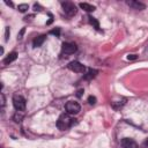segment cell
<instances>
[{
	"label": "cell",
	"mask_w": 148,
	"mask_h": 148,
	"mask_svg": "<svg viewBox=\"0 0 148 148\" xmlns=\"http://www.w3.org/2000/svg\"><path fill=\"white\" fill-rule=\"evenodd\" d=\"M13 119L16 121V123H20L22 119H23V114L22 113H20V111H17L15 114H14V117H13Z\"/></svg>",
	"instance_id": "obj_15"
},
{
	"label": "cell",
	"mask_w": 148,
	"mask_h": 148,
	"mask_svg": "<svg viewBox=\"0 0 148 148\" xmlns=\"http://www.w3.org/2000/svg\"><path fill=\"white\" fill-rule=\"evenodd\" d=\"M13 105H14V108H15L17 111L22 112V111L25 110V99H24L21 95L15 94V95L13 96Z\"/></svg>",
	"instance_id": "obj_2"
},
{
	"label": "cell",
	"mask_w": 148,
	"mask_h": 148,
	"mask_svg": "<svg viewBox=\"0 0 148 148\" xmlns=\"http://www.w3.org/2000/svg\"><path fill=\"white\" fill-rule=\"evenodd\" d=\"M24 31H25V28H22V29H21V31H20V32H18V35H17V38H18V39H21V38H22V36H23Z\"/></svg>",
	"instance_id": "obj_19"
},
{
	"label": "cell",
	"mask_w": 148,
	"mask_h": 148,
	"mask_svg": "<svg viewBox=\"0 0 148 148\" xmlns=\"http://www.w3.org/2000/svg\"><path fill=\"white\" fill-rule=\"evenodd\" d=\"M82 92H83V89H79V90H77V94H76L77 97H81V96H82Z\"/></svg>",
	"instance_id": "obj_21"
},
{
	"label": "cell",
	"mask_w": 148,
	"mask_h": 148,
	"mask_svg": "<svg viewBox=\"0 0 148 148\" xmlns=\"http://www.w3.org/2000/svg\"><path fill=\"white\" fill-rule=\"evenodd\" d=\"M5 3L8 5V6H13V2H9V1H5Z\"/></svg>",
	"instance_id": "obj_23"
},
{
	"label": "cell",
	"mask_w": 148,
	"mask_h": 148,
	"mask_svg": "<svg viewBox=\"0 0 148 148\" xmlns=\"http://www.w3.org/2000/svg\"><path fill=\"white\" fill-rule=\"evenodd\" d=\"M9 35H10V30H9V27H6V30H5V40L7 42L8 38H9Z\"/></svg>",
	"instance_id": "obj_17"
},
{
	"label": "cell",
	"mask_w": 148,
	"mask_h": 148,
	"mask_svg": "<svg viewBox=\"0 0 148 148\" xmlns=\"http://www.w3.org/2000/svg\"><path fill=\"white\" fill-rule=\"evenodd\" d=\"M127 59L128 60H134V59H136V56L135 54H128L127 56Z\"/></svg>",
	"instance_id": "obj_20"
},
{
	"label": "cell",
	"mask_w": 148,
	"mask_h": 148,
	"mask_svg": "<svg viewBox=\"0 0 148 148\" xmlns=\"http://www.w3.org/2000/svg\"><path fill=\"white\" fill-rule=\"evenodd\" d=\"M50 34H52V35H56L57 37H59V35H60V29H59V28H56V29L51 30V31H50Z\"/></svg>",
	"instance_id": "obj_18"
},
{
	"label": "cell",
	"mask_w": 148,
	"mask_h": 148,
	"mask_svg": "<svg viewBox=\"0 0 148 148\" xmlns=\"http://www.w3.org/2000/svg\"><path fill=\"white\" fill-rule=\"evenodd\" d=\"M17 58V53L16 52H12V53H9L6 58H5V60H3V64L5 65H8V64H10V62H13L15 59Z\"/></svg>",
	"instance_id": "obj_10"
},
{
	"label": "cell",
	"mask_w": 148,
	"mask_h": 148,
	"mask_svg": "<svg viewBox=\"0 0 148 148\" xmlns=\"http://www.w3.org/2000/svg\"><path fill=\"white\" fill-rule=\"evenodd\" d=\"M74 120L75 119H73L68 113H62V114H60V117L57 120V127L60 131H65L74 124Z\"/></svg>",
	"instance_id": "obj_1"
},
{
	"label": "cell",
	"mask_w": 148,
	"mask_h": 148,
	"mask_svg": "<svg viewBox=\"0 0 148 148\" xmlns=\"http://www.w3.org/2000/svg\"><path fill=\"white\" fill-rule=\"evenodd\" d=\"M68 68L72 72H75V73H84V71H86L84 65H82L79 61H71L68 64Z\"/></svg>",
	"instance_id": "obj_5"
},
{
	"label": "cell",
	"mask_w": 148,
	"mask_h": 148,
	"mask_svg": "<svg viewBox=\"0 0 148 148\" xmlns=\"http://www.w3.org/2000/svg\"><path fill=\"white\" fill-rule=\"evenodd\" d=\"M127 5H128L131 8L136 9V10H142V9L146 8L145 3L140 2V1H135V0H130V1H127Z\"/></svg>",
	"instance_id": "obj_8"
},
{
	"label": "cell",
	"mask_w": 148,
	"mask_h": 148,
	"mask_svg": "<svg viewBox=\"0 0 148 148\" xmlns=\"http://www.w3.org/2000/svg\"><path fill=\"white\" fill-rule=\"evenodd\" d=\"M65 109H66V112L68 114H77L81 110V106L77 102H74V101H69L66 103L65 105Z\"/></svg>",
	"instance_id": "obj_3"
},
{
	"label": "cell",
	"mask_w": 148,
	"mask_h": 148,
	"mask_svg": "<svg viewBox=\"0 0 148 148\" xmlns=\"http://www.w3.org/2000/svg\"><path fill=\"white\" fill-rule=\"evenodd\" d=\"M45 39H46V36H45V35H40V36L36 37V38L34 39V46H35V47H39V46H42L43 43L45 42Z\"/></svg>",
	"instance_id": "obj_9"
},
{
	"label": "cell",
	"mask_w": 148,
	"mask_h": 148,
	"mask_svg": "<svg viewBox=\"0 0 148 148\" xmlns=\"http://www.w3.org/2000/svg\"><path fill=\"white\" fill-rule=\"evenodd\" d=\"M1 105L2 106L5 105V96H3V94H1Z\"/></svg>",
	"instance_id": "obj_22"
},
{
	"label": "cell",
	"mask_w": 148,
	"mask_h": 148,
	"mask_svg": "<svg viewBox=\"0 0 148 148\" xmlns=\"http://www.w3.org/2000/svg\"><path fill=\"white\" fill-rule=\"evenodd\" d=\"M97 73H98V71H97V69H91V68H90V69L88 71V73L84 75V79H87V80H90V79L95 77Z\"/></svg>",
	"instance_id": "obj_12"
},
{
	"label": "cell",
	"mask_w": 148,
	"mask_h": 148,
	"mask_svg": "<svg viewBox=\"0 0 148 148\" xmlns=\"http://www.w3.org/2000/svg\"><path fill=\"white\" fill-rule=\"evenodd\" d=\"M61 6H62V9H64L65 14L68 15V16H73V15H75L76 12H77L76 6H75L73 2H71V1L61 2Z\"/></svg>",
	"instance_id": "obj_4"
},
{
	"label": "cell",
	"mask_w": 148,
	"mask_h": 148,
	"mask_svg": "<svg viewBox=\"0 0 148 148\" xmlns=\"http://www.w3.org/2000/svg\"><path fill=\"white\" fill-rule=\"evenodd\" d=\"M76 50H77V47L74 43H64L62 44V52L66 54H72Z\"/></svg>",
	"instance_id": "obj_6"
},
{
	"label": "cell",
	"mask_w": 148,
	"mask_h": 148,
	"mask_svg": "<svg viewBox=\"0 0 148 148\" xmlns=\"http://www.w3.org/2000/svg\"><path fill=\"white\" fill-rule=\"evenodd\" d=\"M88 18H89V23H90L91 25H94V28H96V29H99V23H98V21H97L95 17H92V16H89Z\"/></svg>",
	"instance_id": "obj_13"
},
{
	"label": "cell",
	"mask_w": 148,
	"mask_h": 148,
	"mask_svg": "<svg viewBox=\"0 0 148 148\" xmlns=\"http://www.w3.org/2000/svg\"><path fill=\"white\" fill-rule=\"evenodd\" d=\"M17 9H18V12L24 13V12H27V10L29 9V6H28L27 3H21V5L17 6Z\"/></svg>",
	"instance_id": "obj_14"
},
{
	"label": "cell",
	"mask_w": 148,
	"mask_h": 148,
	"mask_svg": "<svg viewBox=\"0 0 148 148\" xmlns=\"http://www.w3.org/2000/svg\"><path fill=\"white\" fill-rule=\"evenodd\" d=\"M79 6H80V8H82V9L86 10V12H94V10L96 9L95 6H92V5H90V3H87V2H81Z\"/></svg>",
	"instance_id": "obj_11"
},
{
	"label": "cell",
	"mask_w": 148,
	"mask_h": 148,
	"mask_svg": "<svg viewBox=\"0 0 148 148\" xmlns=\"http://www.w3.org/2000/svg\"><path fill=\"white\" fill-rule=\"evenodd\" d=\"M96 101H97V99H96V97H95V96H89V97H88V103H89V104H91V105L96 104Z\"/></svg>",
	"instance_id": "obj_16"
},
{
	"label": "cell",
	"mask_w": 148,
	"mask_h": 148,
	"mask_svg": "<svg viewBox=\"0 0 148 148\" xmlns=\"http://www.w3.org/2000/svg\"><path fill=\"white\" fill-rule=\"evenodd\" d=\"M121 146L123 148H139L138 143L131 138H124L121 140Z\"/></svg>",
	"instance_id": "obj_7"
}]
</instances>
